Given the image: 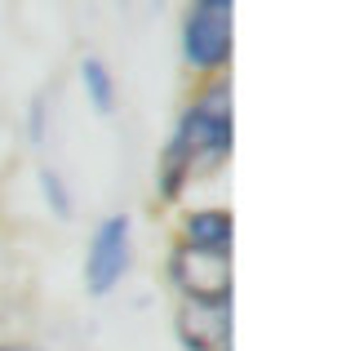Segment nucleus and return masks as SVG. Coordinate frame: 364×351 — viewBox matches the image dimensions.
I'll list each match as a JSON object with an SVG mask.
<instances>
[{"instance_id":"obj_7","label":"nucleus","mask_w":364,"mask_h":351,"mask_svg":"<svg viewBox=\"0 0 364 351\" xmlns=\"http://www.w3.org/2000/svg\"><path fill=\"white\" fill-rule=\"evenodd\" d=\"M80 85H85V98H89L94 112H102V116L116 112V76H112V67L102 58H85L80 63Z\"/></svg>"},{"instance_id":"obj_5","label":"nucleus","mask_w":364,"mask_h":351,"mask_svg":"<svg viewBox=\"0 0 364 351\" xmlns=\"http://www.w3.org/2000/svg\"><path fill=\"white\" fill-rule=\"evenodd\" d=\"M178 338L187 351H227L231 347V307H178Z\"/></svg>"},{"instance_id":"obj_11","label":"nucleus","mask_w":364,"mask_h":351,"mask_svg":"<svg viewBox=\"0 0 364 351\" xmlns=\"http://www.w3.org/2000/svg\"><path fill=\"white\" fill-rule=\"evenodd\" d=\"M0 351H31V347H0Z\"/></svg>"},{"instance_id":"obj_9","label":"nucleus","mask_w":364,"mask_h":351,"mask_svg":"<svg viewBox=\"0 0 364 351\" xmlns=\"http://www.w3.org/2000/svg\"><path fill=\"white\" fill-rule=\"evenodd\" d=\"M31 138H36V142L45 138V103H36V107H31Z\"/></svg>"},{"instance_id":"obj_1","label":"nucleus","mask_w":364,"mask_h":351,"mask_svg":"<svg viewBox=\"0 0 364 351\" xmlns=\"http://www.w3.org/2000/svg\"><path fill=\"white\" fill-rule=\"evenodd\" d=\"M231 152V103H227V85H213L205 94H196V103L182 112L169 147L160 152V196H182V187L223 164Z\"/></svg>"},{"instance_id":"obj_10","label":"nucleus","mask_w":364,"mask_h":351,"mask_svg":"<svg viewBox=\"0 0 364 351\" xmlns=\"http://www.w3.org/2000/svg\"><path fill=\"white\" fill-rule=\"evenodd\" d=\"M191 5H209V9H231V0H191Z\"/></svg>"},{"instance_id":"obj_8","label":"nucleus","mask_w":364,"mask_h":351,"mask_svg":"<svg viewBox=\"0 0 364 351\" xmlns=\"http://www.w3.org/2000/svg\"><path fill=\"white\" fill-rule=\"evenodd\" d=\"M41 192H45V200H49V209H53V214L71 218V192H67V182L53 174V169H41Z\"/></svg>"},{"instance_id":"obj_6","label":"nucleus","mask_w":364,"mask_h":351,"mask_svg":"<svg viewBox=\"0 0 364 351\" xmlns=\"http://www.w3.org/2000/svg\"><path fill=\"white\" fill-rule=\"evenodd\" d=\"M196 249H223L231 253V214L227 209H191L182 218V236Z\"/></svg>"},{"instance_id":"obj_2","label":"nucleus","mask_w":364,"mask_h":351,"mask_svg":"<svg viewBox=\"0 0 364 351\" xmlns=\"http://www.w3.org/2000/svg\"><path fill=\"white\" fill-rule=\"evenodd\" d=\"M169 281L182 293V303L231 307V253L196 249L187 240H178L173 253H169Z\"/></svg>"},{"instance_id":"obj_4","label":"nucleus","mask_w":364,"mask_h":351,"mask_svg":"<svg viewBox=\"0 0 364 351\" xmlns=\"http://www.w3.org/2000/svg\"><path fill=\"white\" fill-rule=\"evenodd\" d=\"M182 58L196 71H218L231 58V9L191 5L182 18Z\"/></svg>"},{"instance_id":"obj_3","label":"nucleus","mask_w":364,"mask_h":351,"mask_svg":"<svg viewBox=\"0 0 364 351\" xmlns=\"http://www.w3.org/2000/svg\"><path fill=\"white\" fill-rule=\"evenodd\" d=\"M134 267V223L129 214H107L89 236L85 249V289L94 298H107Z\"/></svg>"}]
</instances>
